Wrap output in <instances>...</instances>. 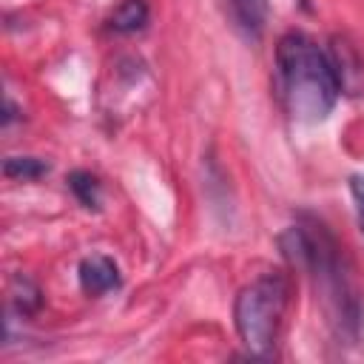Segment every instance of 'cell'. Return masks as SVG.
<instances>
[{
  "label": "cell",
  "mask_w": 364,
  "mask_h": 364,
  "mask_svg": "<svg viewBox=\"0 0 364 364\" xmlns=\"http://www.w3.org/2000/svg\"><path fill=\"white\" fill-rule=\"evenodd\" d=\"M282 250L313 282L333 333L344 341H358L364 324V299L355 270L333 230L324 222L304 216L287 228L282 236Z\"/></svg>",
  "instance_id": "obj_1"
},
{
  "label": "cell",
  "mask_w": 364,
  "mask_h": 364,
  "mask_svg": "<svg viewBox=\"0 0 364 364\" xmlns=\"http://www.w3.org/2000/svg\"><path fill=\"white\" fill-rule=\"evenodd\" d=\"M276 88L293 119H324L338 94L341 77L336 60L307 34L290 31L276 46Z\"/></svg>",
  "instance_id": "obj_2"
},
{
  "label": "cell",
  "mask_w": 364,
  "mask_h": 364,
  "mask_svg": "<svg viewBox=\"0 0 364 364\" xmlns=\"http://www.w3.org/2000/svg\"><path fill=\"white\" fill-rule=\"evenodd\" d=\"M290 296V282L282 273H264L245 284L233 304V324L242 344L253 355H270L279 338V327L284 318Z\"/></svg>",
  "instance_id": "obj_3"
},
{
  "label": "cell",
  "mask_w": 364,
  "mask_h": 364,
  "mask_svg": "<svg viewBox=\"0 0 364 364\" xmlns=\"http://www.w3.org/2000/svg\"><path fill=\"white\" fill-rule=\"evenodd\" d=\"M230 26L245 40H259L267 26V0H225Z\"/></svg>",
  "instance_id": "obj_4"
},
{
  "label": "cell",
  "mask_w": 364,
  "mask_h": 364,
  "mask_svg": "<svg viewBox=\"0 0 364 364\" xmlns=\"http://www.w3.org/2000/svg\"><path fill=\"white\" fill-rule=\"evenodd\" d=\"M80 284L91 296H102L108 290H117L119 287V267L114 264V259L94 253V256L82 259V264H80Z\"/></svg>",
  "instance_id": "obj_5"
},
{
  "label": "cell",
  "mask_w": 364,
  "mask_h": 364,
  "mask_svg": "<svg viewBox=\"0 0 364 364\" xmlns=\"http://www.w3.org/2000/svg\"><path fill=\"white\" fill-rule=\"evenodd\" d=\"M148 23V3L145 0H122L111 14V28L119 34H134Z\"/></svg>",
  "instance_id": "obj_6"
},
{
  "label": "cell",
  "mask_w": 364,
  "mask_h": 364,
  "mask_svg": "<svg viewBox=\"0 0 364 364\" xmlns=\"http://www.w3.org/2000/svg\"><path fill=\"white\" fill-rule=\"evenodd\" d=\"M68 188L82 202V208H100V182L88 171H74L68 176Z\"/></svg>",
  "instance_id": "obj_7"
},
{
  "label": "cell",
  "mask_w": 364,
  "mask_h": 364,
  "mask_svg": "<svg viewBox=\"0 0 364 364\" xmlns=\"http://www.w3.org/2000/svg\"><path fill=\"white\" fill-rule=\"evenodd\" d=\"M48 171V165L37 156H9L3 165V173L11 179H37Z\"/></svg>",
  "instance_id": "obj_8"
},
{
  "label": "cell",
  "mask_w": 364,
  "mask_h": 364,
  "mask_svg": "<svg viewBox=\"0 0 364 364\" xmlns=\"http://www.w3.org/2000/svg\"><path fill=\"white\" fill-rule=\"evenodd\" d=\"M350 193L355 202V213H358V228L364 233V176H353L350 179Z\"/></svg>",
  "instance_id": "obj_9"
}]
</instances>
